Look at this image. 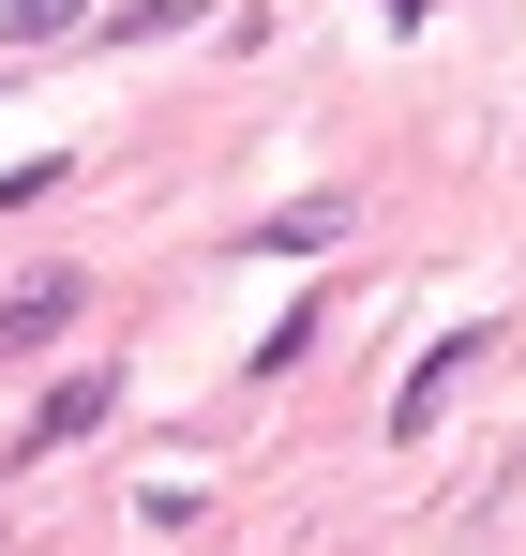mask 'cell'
Returning <instances> with one entry per match:
<instances>
[{"label": "cell", "mask_w": 526, "mask_h": 556, "mask_svg": "<svg viewBox=\"0 0 526 556\" xmlns=\"http://www.w3.org/2000/svg\"><path fill=\"white\" fill-rule=\"evenodd\" d=\"M241 241H256V256H331V241H347V195H301V211H271Z\"/></svg>", "instance_id": "obj_4"}, {"label": "cell", "mask_w": 526, "mask_h": 556, "mask_svg": "<svg viewBox=\"0 0 526 556\" xmlns=\"http://www.w3.org/2000/svg\"><path fill=\"white\" fill-rule=\"evenodd\" d=\"M105 406H121V376H105V362L46 376V406L15 421V466H46V452H76V437H105Z\"/></svg>", "instance_id": "obj_1"}, {"label": "cell", "mask_w": 526, "mask_h": 556, "mask_svg": "<svg viewBox=\"0 0 526 556\" xmlns=\"http://www.w3.org/2000/svg\"><path fill=\"white\" fill-rule=\"evenodd\" d=\"M180 15H211V0H121V15H105V46H151V30H180Z\"/></svg>", "instance_id": "obj_5"}, {"label": "cell", "mask_w": 526, "mask_h": 556, "mask_svg": "<svg viewBox=\"0 0 526 556\" xmlns=\"http://www.w3.org/2000/svg\"><path fill=\"white\" fill-rule=\"evenodd\" d=\"M76 316H90V271H30L15 301H0V362H30V346H61Z\"/></svg>", "instance_id": "obj_2"}, {"label": "cell", "mask_w": 526, "mask_h": 556, "mask_svg": "<svg viewBox=\"0 0 526 556\" xmlns=\"http://www.w3.org/2000/svg\"><path fill=\"white\" fill-rule=\"evenodd\" d=\"M481 346H497V331H437V346L406 362V391H391V437H437V406L466 391V362H481Z\"/></svg>", "instance_id": "obj_3"}]
</instances>
